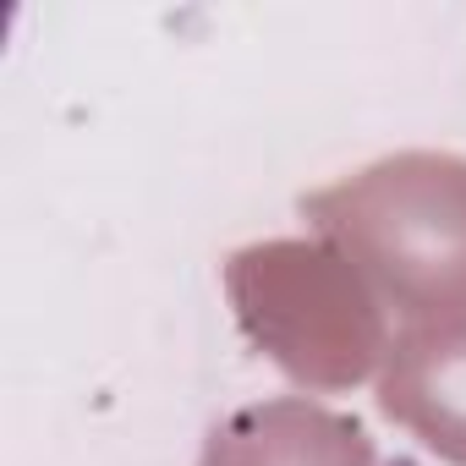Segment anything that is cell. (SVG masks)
<instances>
[{
    "mask_svg": "<svg viewBox=\"0 0 466 466\" xmlns=\"http://www.w3.org/2000/svg\"><path fill=\"white\" fill-rule=\"evenodd\" d=\"M230 313L302 390H357L390 357V313L373 286L324 237L248 242L219 269Z\"/></svg>",
    "mask_w": 466,
    "mask_h": 466,
    "instance_id": "7a4b0ae2",
    "label": "cell"
},
{
    "mask_svg": "<svg viewBox=\"0 0 466 466\" xmlns=\"http://www.w3.org/2000/svg\"><path fill=\"white\" fill-rule=\"evenodd\" d=\"M198 466H384L357 417L329 411L308 395H275L230 411Z\"/></svg>",
    "mask_w": 466,
    "mask_h": 466,
    "instance_id": "277c9868",
    "label": "cell"
},
{
    "mask_svg": "<svg viewBox=\"0 0 466 466\" xmlns=\"http://www.w3.org/2000/svg\"><path fill=\"white\" fill-rule=\"evenodd\" d=\"M379 411L439 461L466 466V313L406 324L379 368Z\"/></svg>",
    "mask_w": 466,
    "mask_h": 466,
    "instance_id": "3957f363",
    "label": "cell"
},
{
    "mask_svg": "<svg viewBox=\"0 0 466 466\" xmlns=\"http://www.w3.org/2000/svg\"><path fill=\"white\" fill-rule=\"evenodd\" d=\"M302 219L406 324L466 313V159L439 148L384 154L319 192Z\"/></svg>",
    "mask_w": 466,
    "mask_h": 466,
    "instance_id": "6da1fadb",
    "label": "cell"
}]
</instances>
